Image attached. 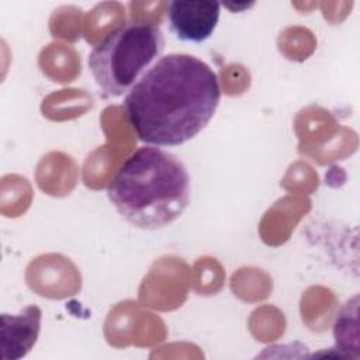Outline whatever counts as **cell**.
<instances>
[{
	"label": "cell",
	"mask_w": 360,
	"mask_h": 360,
	"mask_svg": "<svg viewBox=\"0 0 360 360\" xmlns=\"http://www.w3.org/2000/svg\"><path fill=\"white\" fill-rule=\"evenodd\" d=\"M219 100V79L208 63L190 53H169L125 94L124 108L141 142L179 146L207 127Z\"/></svg>",
	"instance_id": "obj_1"
},
{
	"label": "cell",
	"mask_w": 360,
	"mask_h": 360,
	"mask_svg": "<svg viewBox=\"0 0 360 360\" xmlns=\"http://www.w3.org/2000/svg\"><path fill=\"white\" fill-rule=\"evenodd\" d=\"M107 197L132 226L162 229L186 211L190 174L176 155L159 146H142L121 165L107 187Z\"/></svg>",
	"instance_id": "obj_2"
},
{
	"label": "cell",
	"mask_w": 360,
	"mask_h": 360,
	"mask_svg": "<svg viewBox=\"0 0 360 360\" xmlns=\"http://www.w3.org/2000/svg\"><path fill=\"white\" fill-rule=\"evenodd\" d=\"M165 37L159 25L129 21L111 31L89 55V69L97 86L111 97L127 94L159 59Z\"/></svg>",
	"instance_id": "obj_3"
},
{
	"label": "cell",
	"mask_w": 360,
	"mask_h": 360,
	"mask_svg": "<svg viewBox=\"0 0 360 360\" xmlns=\"http://www.w3.org/2000/svg\"><path fill=\"white\" fill-rule=\"evenodd\" d=\"M221 3L212 0H173L167 4L166 18L172 34L183 42L200 44L215 31Z\"/></svg>",
	"instance_id": "obj_4"
},
{
	"label": "cell",
	"mask_w": 360,
	"mask_h": 360,
	"mask_svg": "<svg viewBox=\"0 0 360 360\" xmlns=\"http://www.w3.org/2000/svg\"><path fill=\"white\" fill-rule=\"evenodd\" d=\"M42 311L38 305H27L18 314H1V359L25 357L38 340Z\"/></svg>",
	"instance_id": "obj_5"
},
{
	"label": "cell",
	"mask_w": 360,
	"mask_h": 360,
	"mask_svg": "<svg viewBox=\"0 0 360 360\" xmlns=\"http://www.w3.org/2000/svg\"><path fill=\"white\" fill-rule=\"evenodd\" d=\"M255 3H242V4H229V3H224V6L226 8H229L231 11L236 13V11H243V10H248L249 7H252Z\"/></svg>",
	"instance_id": "obj_6"
}]
</instances>
